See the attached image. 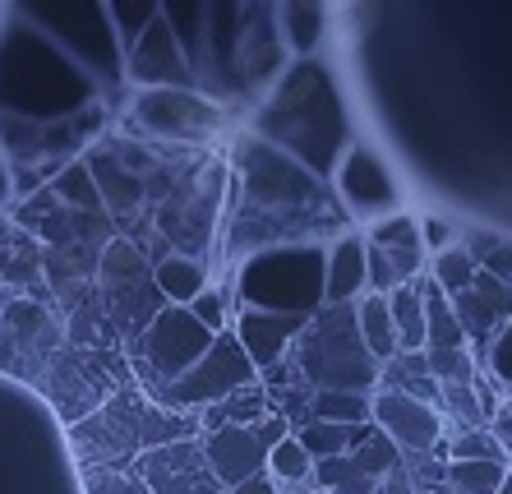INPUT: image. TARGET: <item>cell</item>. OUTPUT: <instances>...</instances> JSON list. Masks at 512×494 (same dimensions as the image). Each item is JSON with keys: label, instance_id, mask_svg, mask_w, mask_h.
<instances>
[{"label": "cell", "instance_id": "obj_19", "mask_svg": "<svg viewBox=\"0 0 512 494\" xmlns=\"http://www.w3.org/2000/svg\"><path fill=\"white\" fill-rule=\"evenodd\" d=\"M508 476V462H443V485L453 494H499Z\"/></svg>", "mask_w": 512, "mask_h": 494}, {"label": "cell", "instance_id": "obj_18", "mask_svg": "<svg viewBox=\"0 0 512 494\" xmlns=\"http://www.w3.org/2000/svg\"><path fill=\"white\" fill-rule=\"evenodd\" d=\"M153 287L167 296V305H190L199 291H208V273H203V264H194V259H157L153 268Z\"/></svg>", "mask_w": 512, "mask_h": 494}, {"label": "cell", "instance_id": "obj_17", "mask_svg": "<svg viewBox=\"0 0 512 494\" xmlns=\"http://www.w3.org/2000/svg\"><path fill=\"white\" fill-rule=\"evenodd\" d=\"M351 467L365 476V481H388L397 467H402V453L393 448V439H383L379 430H370V425H360V434H356V444H351Z\"/></svg>", "mask_w": 512, "mask_h": 494}, {"label": "cell", "instance_id": "obj_16", "mask_svg": "<svg viewBox=\"0 0 512 494\" xmlns=\"http://www.w3.org/2000/svg\"><path fill=\"white\" fill-rule=\"evenodd\" d=\"M388 314H393L397 356H420L425 351V296L416 282L388 291Z\"/></svg>", "mask_w": 512, "mask_h": 494}, {"label": "cell", "instance_id": "obj_30", "mask_svg": "<svg viewBox=\"0 0 512 494\" xmlns=\"http://www.w3.org/2000/svg\"><path fill=\"white\" fill-rule=\"evenodd\" d=\"M453 222H443V217H420V241H425V254L434 259V254L453 250Z\"/></svg>", "mask_w": 512, "mask_h": 494}, {"label": "cell", "instance_id": "obj_31", "mask_svg": "<svg viewBox=\"0 0 512 494\" xmlns=\"http://www.w3.org/2000/svg\"><path fill=\"white\" fill-rule=\"evenodd\" d=\"M485 356H489V370H494V374H499V379H503V384L512 388V324L503 328V333H499V338H494V342H489V351H485Z\"/></svg>", "mask_w": 512, "mask_h": 494}, {"label": "cell", "instance_id": "obj_27", "mask_svg": "<svg viewBox=\"0 0 512 494\" xmlns=\"http://www.w3.org/2000/svg\"><path fill=\"white\" fill-rule=\"evenodd\" d=\"M466 254L476 259L480 273H489L494 282L512 287V245L508 241H499V236H485V241H471V245H466Z\"/></svg>", "mask_w": 512, "mask_h": 494}, {"label": "cell", "instance_id": "obj_4", "mask_svg": "<svg viewBox=\"0 0 512 494\" xmlns=\"http://www.w3.org/2000/svg\"><path fill=\"white\" fill-rule=\"evenodd\" d=\"M254 365L245 361V351H240V342L231 338V333H222V338H213V347H208V356H203L199 365H194L190 374H180L171 388H162V407L171 411H190V407H217V402H227L231 393H240V388L254 384Z\"/></svg>", "mask_w": 512, "mask_h": 494}, {"label": "cell", "instance_id": "obj_35", "mask_svg": "<svg viewBox=\"0 0 512 494\" xmlns=\"http://www.w3.org/2000/svg\"><path fill=\"white\" fill-rule=\"evenodd\" d=\"M300 494H323V490H300Z\"/></svg>", "mask_w": 512, "mask_h": 494}, {"label": "cell", "instance_id": "obj_10", "mask_svg": "<svg viewBox=\"0 0 512 494\" xmlns=\"http://www.w3.org/2000/svg\"><path fill=\"white\" fill-rule=\"evenodd\" d=\"M130 74L148 88V93H162V88H190L194 84V70L185 65V56H180V47H176V37H171L167 19H162V10H157V19L148 24V33L134 42Z\"/></svg>", "mask_w": 512, "mask_h": 494}, {"label": "cell", "instance_id": "obj_12", "mask_svg": "<svg viewBox=\"0 0 512 494\" xmlns=\"http://www.w3.org/2000/svg\"><path fill=\"white\" fill-rule=\"evenodd\" d=\"M139 116L148 130L171 134V139H199L217 125V107L194 97L190 88H162V93H148L139 102Z\"/></svg>", "mask_w": 512, "mask_h": 494}, {"label": "cell", "instance_id": "obj_22", "mask_svg": "<svg viewBox=\"0 0 512 494\" xmlns=\"http://www.w3.org/2000/svg\"><path fill=\"white\" fill-rule=\"evenodd\" d=\"M370 398L374 393H314L310 398V421H328V425H370Z\"/></svg>", "mask_w": 512, "mask_h": 494}, {"label": "cell", "instance_id": "obj_3", "mask_svg": "<svg viewBox=\"0 0 512 494\" xmlns=\"http://www.w3.org/2000/svg\"><path fill=\"white\" fill-rule=\"evenodd\" d=\"M323 254L328 250L319 245H273L245 254L236 273L245 310L314 319L323 310Z\"/></svg>", "mask_w": 512, "mask_h": 494}, {"label": "cell", "instance_id": "obj_9", "mask_svg": "<svg viewBox=\"0 0 512 494\" xmlns=\"http://www.w3.org/2000/svg\"><path fill=\"white\" fill-rule=\"evenodd\" d=\"M453 314L466 333V347L476 342L471 356H485L489 342L512 324V287H503V282H494L489 273L476 268V282H471L462 296H453Z\"/></svg>", "mask_w": 512, "mask_h": 494}, {"label": "cell", "instance_id": "obj_8", "mask_svg": "<svg viewBox=\"0 0 512 494\" xmlns=\"http://www.w3.org/2000/svg\"><path fill=\"white\" fill-rule=\"evenodd\" d=\"M370 421L383 439H393V448L402 458H425V453H434L443 444L439 407L406 398V393H393V388H383V393L370 398Z\"/></svg>", "mask_w": 512, "mask_h": 494}, {"label": "cell", "instance_id": "obj_11", "mask_svg": "<svg viewBox=\"0 0 512 494\" xmlns=\"http://www.w3.org/2000/svg\"><path fill=\"white\" fill-rule=\"evenodd\" d=\"M305 324H310V319H300V314L240 310L231 338L240 342V351H245V361H250L254 370H273V365L286 361V351L296 347V338L305 333Z\"/></svg>", "mask_w": 512, "mask_h": 494}, {"label": "cell", "instance_id": "obj_14", "mask_svg": "<svg viewBox=\"0 0 512 494\" xmlns=\"http://www.w3.org/2000/svg\"><path fill=\"white\" fill-rule=\"evenodd\" d=\"M365 291V236H337L323 254V305H356Z\"/></svg>", "mask_w": 512, "mask_h": 494}, {"label": "cell", "instance_id": "obj_34", "mask_svg": "<svg viewBox=\"0 0 512 494\" xmlns=\"http://www.w3.org/2000/svg\"><path fill=\"white\" fill-rule=\"evenodd\" d=\"M499 494H512V476H508V485H503V490Z\"/></svg>", "mask_w": 512, "mask_h": 494}, {"label": "cell", "instance_id": "obj_7", "mask_svg": "<svg viewBox=\"0 0 512 494\" xmlns=\"http://www.w3.org/2000/svg\"><path fill=\"white\" fill-rule=\"evenodd\" d=\"M333 185L337 199H342V213L379 217V222L402 213V190H397L393 171L383 167V157L370 144H360V139H351V148L333 167Z\"/></svg>", "mask_w": 512, "mask_h": 494}, {"label": "cell", "instance_id": "obj_21", "mask_svg": "<svg viewBox=\"0 0 512 494\" xmlns=\"http://www.w3.org/2000/svg\"><path fill=\"white\" fill-rule=\"evenodd\" d=\"M268 416V393H259V388H240V393H231L227 402H217V407H208V416H203V425H208V434L213 430H227V425H240V430H250L254 421H263Z\"/></svg>", "mask_w": 512, "mask_h": 494}, {"label": "cell", "instance_id": "obj_25", "mask_svg": "<svg viewBox=\"0 0 512 494\" xmlns=\"http://www.w3.org/2000/svg\"><path fill=\"white\" fill-rule=\"evenodd\" d=\"M263 471L273 476L277 485H296V490H314V462L305 458V448L296 439H282V444L268 453Z\"/></svg>", "mask_w": 512, "mask_h": 494}, {"label": "cell", "instance_id": "obj_15", "mask_svg": "<svg viewBox=\"0 0 512 494\" xmlns=\"http://www.w3.org/2000/svg\"><path fill=\"white\" fill-rule=\"evenodd\" d=\"M356 333L360 342H365V351L374 356V365H388L397 356V333H393V314H388V296H374V291H365L356 305Z\"/></svg>", "mask_w": 512, "mask_h": 494}, {"label": "cell", "instance_id": "obj_23", "mask_svg": "<svg viewBox=\"0 0 512 494\" xmlns=\"http://www.w3.org/2000/svg\"><path fill=\"white\" fill-rule=\"evenodd\" d=\"M425 268H429L425 278L434 282V287H439L443 296H448V301H453V296H462V291L471 287V282H476V259L466 254V245H453V250L434 254V259H429Z\"/></svg>", "mask_w": 512, "mask_h": 494}, {"label": "cell", "instance_id": "obj_13", "mask_svg": "<svg viewBox=\"0 0 512 494\" xmlns=\"http://www.w3.org/2000/svg\"><path fill=\"white\" fill-rule=\"evenodd\" d=\"M203 458H208V471L217 476L222 490H236L240 481L259 476L263 462H268V453L259 448V439H254L250 430L227 425V430H213L208 439H203Z\"/></svg>", "mask_w": 512, "mask_h": 494}, {"label": "cell", "instance_id": "obj_33", "mask_svg": "<svg viewBox=\"0 0 512 494\" xmlns=\"http://www.w3.org/2000/svg\"><path fill=\"white\" fill-rule=\"evenodd\" d=\"M10 199V167H5V157H0V204Z\"/></svg>", "mask_w": 512, "mask_h": 494}, {"label": "cell", "instance_id": "obj_6", "mask_svg": "<svg viewBox=\"0 0 512 494\" xmlns=\"http://www.w3.org/2000/svg\"><path fill=\"white\" fill-rule=\"evenodd\" d=\"M208 347H213V333L185 305H162L143 333V361L162 374V388H171L180 374H190L208 356Z\"/></svg>", "mask_w": 512, "mask_h": 494}, {"label": "cell", "instance_id": "obj_1", "mask_svg": "<svg viewBox=\"0 0 512 494\" xmlns=\"http://www.w3.org/2000/svg\"><path fill=\"white\" fill-rule=\"evenodd\" d=\"M259 134L273 139L277 153L310 171L314 181H328L342 153L351 148L346 139V111L337 102L333 79L319 65H296L273 93V102L259 116Z\"/></svg>", "mask_w": 512, "mask_h": 494}, {"label": "cell", "instance_id": "obj_28", "mask_svg": "<svg viewBox=\"0 0 512 494\" xmlns=\"http://www.w3.org/2000/svg\"><path fill=\"white\" fill-rule=\"evenodd\" d=\"M185 310H190L194 319H199V324L213 333V338H222V333H227V301H222V291H213V287L199 291V296H194Z\"/></svg>", "mask_w": 512, "mask_h": 494}, {"label": "cell", "instance_id": "obj_26", "mask_svg": "<svg viewBox=\"0 0 512 494\" xmlns=\"http://www.w3.org/2000/svg\"><path fill=\"white\" fill-rule=\"evenodd\" d=\"M157 0H148V5H107V19H111V28H116V42L125 51H134V42H139L143 33H148V24L157 19Z\"/></svg>", "mask_w": 512, "mask_h": 494}, {"label": "cell", "instance_id": "obj_29", "mask_svg": "<svg viewBox=\"0 0 512 494\" xmlns=\"http://www.w3.org/2000/svg\"><path fill=\"white\" fill-rule=\"evenodd\" d=\"M250 434L259 439L263 453H273V448L282 444V439H291V421H286L282 411H268L263 421H254V425H250Z\"/></svg>", "mask_w": 512, "mask_h": 494}, {"label": "cell", "instance_id": "obj_24", "mask_svg": "<svg viewBox=\"0 0 512 494\" xmlns=\"http://www.w3.org/2000/svg\"><path fill=\"white\" fill-rule=\"evenodd\" d=\"M277 19L286 24V47L300 51V56H310L314 47H319V33H323V19H328V10L323 5H277Z\"/></svg>", "mask_w": 512, "mask_h": 494}, {"label": "cell", "instance_id": "obj_20", "mask_svg": "<svg viewBox=\"0 0 512 494\" xmlns=\"http://www.w3.org/2000/svg\"><path fill=\"white\" fill-rule=\"evenodd\" d=\"M356 434H360V425H356V430H346V425H328V421H305L300 430H291V439L305 448V458H310V462H328V458L351 453Z\"/></svg>", "mask_w": 512, "mask_h": 494}, {"label": "cell", "instance_id": "obj_2", "mask_svg": "<svg viewBox=\"0 0 512 494\" xmlns=\"http://www.w3.org/2000/svg\"><path fill=\"white\" fill-rule=\"evenodd\" d=\"M286 365H296L314 393H374L379 384V365L360 342L351 305H323L319 319H310L296 347L286 351Z\"/></svg>", "mask_w": 512, "mask_h": 494}, {"label": "cell", "instance_id": "obj_32", "mask_svg": "<svg viewBox=\"0 0 512 494\" xmlns=\"http://www.w3.org/2000/svg\"><path fill=\"white\" fill-rule=\"evenodd\" d=\"M227 494H282V485L268 476V471H259V476H250V481H240L236 490H227Z\"/></svg>", "mask_w": 512, "mask_h": 494}, {"label": "cell", "instance_id": "obj_5", "mask_svg": "<svg viewBox=\"0 0 512 494\" xmlns=\"http://www.w3.org/2000/svg\"><path fill=\"white\" fill-rule=\"evenodd\" d=\"M425 241H420V217L397 213L374 222L365 236V287L374 296L406 287V282L425 278Z\"/></svg>", "mask_w": 512, "mask_h": 494}]
</instances>
